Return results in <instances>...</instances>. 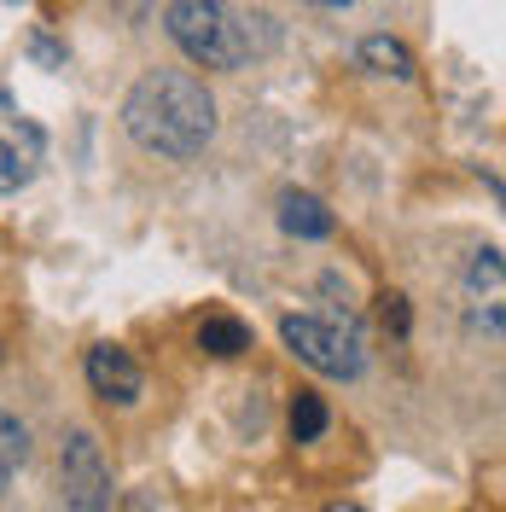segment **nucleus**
Segmentation results:
<instances>
[{
  "instance_id": "nucleus-10",
  "label": "nucleus",
  "mask_w": 506,
  "mask_h": 512,
  "mask_svg": "<svg viewBox=\"0 0 506 512\" xmlns=\"http://www.w3.org/2000/svg\"><path fill=\"white\" fill-rule=\"evenodd\" d=\"M361 64H367L373 76H396V82L413 76V53L402 41H390V35H367V41H361Z\"/></svg>"
},
{
  "instance_id": "nucleus-9",
  "label": "nucleus",
  "mask_w": 506,
  "mask_h": 512,
  "mask_svg": "<svg viewBox=\"0 0 506 512\" xmlns=\"http://www.w3.org/2000/svg\"><path fill=\"white\" fill-rule=\"evenodd\" d=\"M198 350L233 361V355L251 350V326H245V320H233V315H204V320H198Z\"/></svg>"
},
{
  "instance_id": "nucleus-3",
  "label": "nucleus",
  "mask_w": 506,
  "mask_h": 512,
  "mask_svg": "<svg viewBox=\"0 0 506 512\" xmlns=\"http://www.w3.org/2000/svg\"><path fill=\"white\" fill-rule=\"evenodd\" d=\"M285 350L297 355L303 367H315L326 379H361L367 350H361V332L349 320H320V315H285L280 320Z\"/></svg>"
},
{
  "instance_id": "nucleus-7",
  "label": "nucleus",
  "mask_w": 506,
  "mask_h": 512,
  "mask_svg": "<svg viewBox=\"0 0 506 512\" xmlns=\"http://www.w3.org/2000/svg\"><path fill=\"white\" fill-rule=\"evenodd\" d=\"M466 291H472V309L489 326V338H501V251H477Z\"/></svg>"
},
{
  "instance_id": "nucleus-2",
  "label": "nucleus",
  "mask_w": 506,
  "mask_h": 512,
  "mask_svg": "<svg viewBox=\"0 0 506 512\" xmlns=\"http://www.w3.org/2000/svg\"><path fill=\"white\" fill-rule=\"evenodd\" d=\"M163 24L175 35V47L192 64H204V70H239L245 53H251L245 18L227 0H169V18Z\"/></svg>"
},
{
  "instance_id": "nucleus-15",
  "label": "nucleus",
  "mask_w": 506,
  "mask_h": 512,
  "mask_svg": "<svg viewBox=\"0 0 506 512\" xmlns=\"http://www.w3.org/2000/svg\"><path fill=\"white\" fill-rule=\"evenodd\" d=\"M315 6H349V0H315Z\"/></svg>"
},
{
  "instance_id": "nucleus-13",
  "label": "nucleus",
  "mask_w": 506,
  "mask_h": 512,
  "mask_svg": "<svg viewBox=\"0 0 506 512\" xmlns=\"http://www.w3.org/2000/svg\"><path fill=\"white\" fill-rule=\"evenodd\" d=\"M379 315H384V326H390V332H408V297H402V291H384V297H379Z\"/></svg>"
},
{
  "instance_id": "nucleus-5",
  "label": "nucleus",
  "mask_w": 506,
  "mask_h": 512,
  "mask_svg": "<svg viewBox=\"0 0 506 512\" xmlns=\"http://www.w3.org/2000/svg\"><path fill=\"white\" fill-rule=\"evenodd\" d=\"M47 158V134L18 111V99L0 88V192H24Z\"/></svg>"
},
{
  "instance_id": "nucleus-6",
  "label": "nucleus",
  "mask_w": 506,
  "mask_h": 512,
  "mask_svg": "<svg viewBox=\"0 0 506 512\" xmlns=\"http://www.w3.org/2000/svg\"><path fill=\"white\" fill-rule=\"evenodd\" d=\"M88 384H94L99 402L134 408L140 390H146V373H140V361H134L123 344H94V350H88Z\"/></svg>"
},
{
  "instance_id": "nucleus-14",
  "label": "nucleus",
  "mask_w": 506,
  "mask_h": 512,
  "mask_svg": "<svg viewBox=\"0 0 506 512\" xmlns=\"http://www.w3.org/2000/svg\"><path fill=\"white\" fill-rule=\"evenodd\" d=\"M320 512H361L355 501H332V507H320Z\"/></svg>"
},
{
  "instance_id": "nucleus-1",
  "label": "nucleus",
  "mask_w": 506,
  "mask_h": 512,
  "mask_svg": "<svg viewBox=\"0 0 506 512\" xmlns=\"http://www.w3.org/2000/svg\"><path fill=\"white\" fill-rule=\"evenodd\" d=\"M123 128L134 146L187 163L216 140V99L192 70H146L123 99Z\"/></svg>"
},
{
  "instance_id": "nucleus-12",
  "label": "nucleus",
  "mask_w": 506,
  "mask_h": 512,
  "mask_svg": "<svg viewBox=\"0 0 506 512\" xmlns=\"http://www.w3.org/2000/svg\"><path fill=\"white\" fill-rule=\"evenodd\" d=\"M320 431H326V402H320L315 390H297V402H291V437L315 443Z\"/></svg>"
},
{
  "instance_id": "nucleus-11",
  "label": "nucleus",
  "mask_w": 506,
  "mask_h": 512,
  "mask_svg": "<svg viewBox=\"0 0 506 512\" xmlns=\"http://www.w3.org/2000/svg\"><path fill=\"white\" fill-rule=\"evenodd\" d=\"M24 460H30V431L0 408V495H6V483L18 478V466H24Z\"/></svg>"
},
{
  "instance_id": "nucleus-8",
  "label": "nucleus",
  "mask_w": 506,
  "mask_h": 512,
  "mask_svg": "<svg viewBox=\"0 0 506 512\" xmlns=\"http://www.w3.org/2000/svg\"><path fill=\"white\" fill-rule=\"evenodd\" d=\"M280 227L297 239H326L332 233V210L320 204L315 192H285L280 198Z\"/></svg>"
},
{
  "instance_id": "nucleus-4",
  "label": "nucleus",
  "mask_w": 506,
  "mask_h": 512,
  "mask_svg": "<svg viewBox=\"0 0 506 512\" xmlns=\"http://www.w3.org/2000/svg\"><path fill=\"white\" fill-rule=\"evenodd\" d=\"M59 489L70 512H111V466L94 431H70L59 454Z\"/></svg>"
}]
</instances>
